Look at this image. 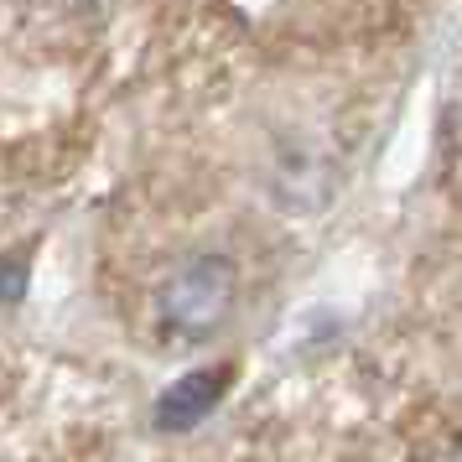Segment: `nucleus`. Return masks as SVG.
<instances>
[{
    "instance_id": "3",
    "label": "nucleus",
    "mask_w": 462,
    "mask_h": 462,
    "mask_svg": "<svg viewBox=\"0 0 462 462\" xmlns=\"http://www.w3.org/2000/svg\"><path fill=\"white\" fill-rule=\"evenodd\" d=\"M26 286H32V260H26L22 250L0 254V307H16L26 296Z\"/></svg>"
},
{
    "instance_id": "1",
    "label": "nucleus",
    "mask_w": 462,
    "mask_h": 462,
    "mask_svg": "<svg viewBox=\"0 0 462 462\" xmlns=\"http://www.w3.org/2000/svg\"><path fill=\"white\" fill-rule=\"evenodd\" d=\"M239 312V271H234L229 254L203 250L182 260L177 271H167V281L151 296V317H156V333L167 343H208L234 322Z\"/></svg>"
},
{
    "instance_id": "2",
    "label": "nucleus",
    "mask_w": 462,
    "mask_h": 462,
    "mask_svg": "<svg viewBox=\"0 0 462 462\" xmlns=\"http://www.w3.org/2000/svg\"><path fill=\"white\" fill-rule=\"evenodd\" d=\"M229 384H234V364H198L188 374H177L156 395V405H151V426L156 431H192V426H203L224 405Z\"/></svg>"
}]
</instances>
